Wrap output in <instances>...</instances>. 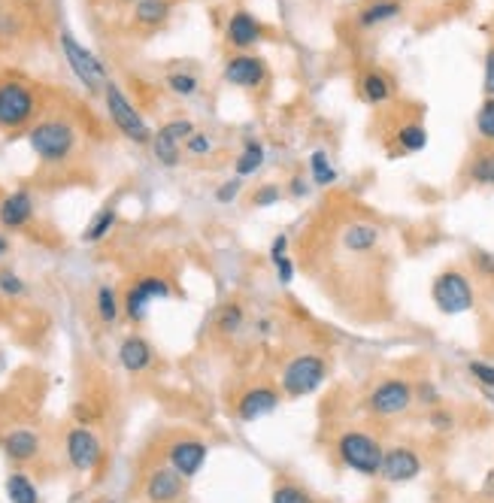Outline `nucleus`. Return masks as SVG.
Listing matches in <instances>:
<instances>
[{"label":"nucleus","mask_w":494,"mask_h":503,"mask_svg":"<svg viewBox=\"0 0 494 503\" xmlns=\"http://www.w3.org/2000/svg\"><path fill=\"white\" fill-rule=\"evenodd\" d=\"M328 379V361L319 352H300L282 364L280 370V392L289 400L310 398Z\"/></svg>","instance_id":"nucleus-1"},{"label":"nucleus","mask_w":494,"mask_h":503,"mask_svg":"<svg viewBox=\"0 0 494 503\" xmlns=\"http://www.w3.org/2000/svg\"><path fill=\"white\" fill-rule=\"evenodd\" d=\"M334 452L346 470L358 476H380L385 446L367 431H343L334 443Z\"/></svg>","instance_id":"nucleus-2"},{"label":"nucleus","mask_w":494,"mask_h":503,"mask_svg":"<svg viewBox=\"0 0 494 503\" xmlns=\"http://www.w3.org/2000/svg\"><path fill=\"white\" fill-rule=\"evenodd\" d=\"M28 146L43 164H64L76 149V128L64 119L37 121L28 131Z\"/></svg>","instance_id":"nucleus-3"},{"label":"nucleus","mask_w":494,"mask_h":503,"mask_svg":"<svg viewBox=\"0 0 494 503\" xmlns=\"http://www.w3.org/2000/svg\"><path fill=\"white\" fill-rule=\"evenodd\" d=\"M431 301L443 316H465L476 307V288L465 270L449 267L431 282Z\"/></svg>","instance_id":"nucleus-4"},{"label":"nucleus","mask_w":494,"mask_h":503,"mask_svg":"<svg viewBox=\"0 0 494 503\" xmlns=\"http://www.w3.org/2000/svg\"><path fill=\"white\" fill-rule=\"evenodd\" d=\"M104 101H106V112H110L115 131L121 136H128L130 143H137V146L152 143V131H149V125H146V119L140 116V110L128 101V95L115 86L113 79L106 82V88H104Z\"/></svg>","instance_id":"nucleus-5"},{"label":"nucleus","mask_w":494,"mask_h":503,"mask_svg":"<svg viewBox=\"0 0 494 503\" xmlns=\"http://www.w3.org/2000/svg\"><path fill=\"white\" fill-rule=\"evenodd\" d=\"M61 52H64L67 67H71L73 76L82 82L85 88L88 91H104L106 88L110 76H106L104 61H100L91 49H85L71 30H61Z\"/></svg>","instance_id":"nucleus-6"},{"label":"nucleus","mask_w":494,"mask_h":503,"mask_svg":"<svg viewBox=\"0 0 494 503\" xmlns=\"http://www.w3.org/2000/svg\"><path fill=\"white\" fill-rule=\"evenodd\" d=\"M413 403H415V385L406 383V379H398V376L380 379V383L370 388V394H367V409L380 418H391V416L406 413Z\"/></svg>","instance_id":"nucleus-7"},{"label":"nucleus","mask_w":494,"mask_h":503,"mask_svg":"<svg viewBox=\"0 0 494 503\" xmlns=\"http://www.w3.org/2000/svg\"><path fill=\"white\" fill-rule=\"evenodd\" d=\"M222 79L234 88L258 91L270 82L267 61L255 52H230V58H225V67H222Z\"/></svg>","instance_id":"nucleus-8"},{"label":"nucleus","mask_w":494,"mask_h":503,"mask_svg":"<svg viewBox=\"0 0 494 503\" xmlns=\"http://www.w3.org/2000/svg\"><path fill=\"white\" fill-rule=\"evenodd\" d=\"M37 112V97L25 82H0V128H25Z\"/></svg>","instance_id":"nucleus-9"},{"label":"nucleus","mask_w":494,"mask_h":503,"mask_svg":"<svg viewBox=\"0 0 494 503\" xmlns=\"http://www.w3.org/2000/svg\"><path fill=\"white\" fill-rule=\"evenodd\" d=\"M195 121L191 119H173L167 121L161 131L152 134V155L161 167H176L182 161V152H185V140L195 134Z\"/></svg>","instance_id":"nucleus-10"},{"label":"nucleus","mask_w":494,"mask_h":503,"mask_svg":"<svg viewBox=\"0 0 494 503\" xmlns=\"http://www.w3.org/2000/svg\"><path fill=\"white\" fill-rule=\"evenodd\" d=\"M170 294H173V285H170L164 276H143L128 288V294L121 303H125V312H128L130 322H143V318L149 316L152 303L167 301Z\"/></svg>","instance_id":"nucleus-11"},{"label":"nucleus","mask_w":494,"mask_h":503,"mask_svg":"<svg viewBox=\"0 0 494 503\" xmlns=\"http://www.w3.org/2000/svg\"><path fill=\"white\" fill-rule=\"evenodd\" d=\"M206 458H210V446L200 437H176L167 446V464L182 479H195L204 470Z\"/></svg>","instance_id":"nucleus-12"},{"label":"nucleus","mask_w":494,"mask_h":503,"mask_svg":"<svg viewBox=\"0 0 494 503\" xmlns=\"http://www.w3.org/2000/svg\"><path fill=\"white\" fill-rule=\"evenodd\" d=\"M422 470H424V464H422V455L415 452V449L395 446V449H385L380 476L389 485H406V482H413V479H419Z\"/></svg>","instance_id":"nucleus-13"},{"label":"nucleus","mask_w":494,"mask_h":503,"mask_svg":"<svg viewBox=\"0 0 494 503\" xmlns=\"http://www.w3.org/2000/svg\"><path fill=\"white\" fill-rule=\"evenodd\" d=\"M64 449H67V461H71L73 470L80 474H88L100 464V455H104V446H100V437L88 428H71L64 437Z\"/></svg>","instance_id":"nucleus-14"},{"label":"nucleus","mask_w":494,"mask_h":503,"mask_svg":"<svg viewBox=\"0 0 494 503\" xmlns=\"http://www.w3.org/2000/svg\"><path fill=\"white\" fill-rule=\"evenodd\" d=\"M264 40V21L249 10H234L225 21V43L234 52H252Z\"/></svg>","instance_id":"nucleus-15"},{"label":"nucleus","mask_w":494,"mask_h":503,"mask_svg":"<svg viewBox=\"0 0 494 503\" xmlns=\"http://www.w3.org/2000/svg\"><path fill=\"white\" fill-rule=\"evenodd\" d=\"M280 392H276L273 385L267 383H258L252 388H246V392L237 398V418H240L243 425H252V422H261V418L273 416L276 407H280Z\"/></svg>","instance_id":"nucleus-16"},{"label":"nucleus","mask_w":494,"mask_h":503,"mask_svg":"<svg viewBox=\"0 0 494 503\" xmlns=\"http://www.w3.org/2000/svg\"><path fill=\"white\" fill-rule=\"evenodd\" d=\"M185 482H188V479H182L167 464V467L152 470L149 479H146V485H143V494L149 503H180L182 494H185Z\"/></svg>","instance_id":"nucleus-17"},{"label":"nucleus","mask_w":494,"mask_h":503,"mask_svg":"<svg viewBox=\"0 0 494 503\" xmlns=\"http://www.w3.org/2000/svg\"><path fill=\"white\" fill-rule=\"evenodd\" d=\"M34 222V194L25 188H15L0 201V227L6 231H21Z\"/></svg>","instance_id":"nucleus-18"},{"label":"nucleus","mask_w":494,"mask_h":503,"mask_svg":"<svg viewBox=\"0 0 494 503\" xmlns=\"http://www.w3.org/2000/svg\"><path fill=\"white\" fill-rule=\"evenodd\" d=\"M358 95L361 101H367L370 106H382L395 97V76L382 67H367L358 76Z\"/></svg>","instance_id":"nucleus-19"},{"label":"nucleus","mask_w":494,"mask_h":503,"mask_svg":"<svg viewBox=\"0 0 494 503\" xmlns=\"http://www.w3.org/2000/svg\"><path fill=\"white\" fill-rule=\"evenodd\" d=\"M404 12V4L400 0H364L355 12V21H358L361 30H373L380 25H389L398 15Z\"/></svg>","instance_id":"nucleus-20"},{"label":"nucleus","mask_w":494,"mask_h":503,"mask_svg":"<svg viewBox=\"0 0 494 503\" xmlns=\"http://www.w3.org/2000/svg\"><path fill=\"white\" fill-rule=\"evenodd\" d=\"M346 252H355V255H370L376 246L382 243V231L380 225L373 222H352L343 227V237H339Z\"/></svg>","instance_id":"nucleus-21"},{"label":"nucleus","mask_w":494,"mask_h":503,"mask_svg":"<svg viewBox=\"0 0 494 503\" xmlns=\"http://www.w3.org/2000/svg\"><path fill=\"white\" fill-rule=\"evenodd\" d=\"M0 446H4L6 458L15 461V464H28V461H34L37 455H40V437H37L34 431H28V428L10 431L4 440H0Z\"/></svg>","instance_id":"nucleus-22"},{"label":"nucleus","mask_w":494,"mask_h":503,"mask_svg":"<svg viewBox=\"0 0 494 503\" xmlns=\"http://www.w3.org/2000/svg\"><path fill=\"white\" fill-rule=\"evenodd\" d=\"M152 346H149V340H143V337H137V334H130V337L121 340V346H119V364L125 367L128 373H143V370H149L152 367Z\"/></svg>","instance_id":"nucleus-23"},{"label":"nucleus","mask_w":494,"mask_h":503,"mask_svg":"<svg viewBox=\"0 0 494 503\" xmlns=\"http://www.w3.org/2000/svg\"><path fill=\"white\" fill-rule=\"evenodd\" d=\"M267 161V149H264V143L258 140V136H249V140L243 143V149H240V155L234 158V177L237 179H249L255 177V173L264 167Z\"/></svg>","instance_id":"nucleus-24"},{"label":"nucleus","mask_w":494,"mask_h":503,"mask_svg":"<svg viewBox=\"0 0 494 503\" xmlns=\"http://www.w3.org/2000/svg\"><path fill=\"white\" fill-rule=\"evenodd\" d=\"M173 12L170 0H137L134 4V21L140 28H161Z\"/></svg>","instance_id":"nucleus-25"},{"label":"nucleus","mask_w":494,"mask_h":503,"mask_svg":"<svg viewBox=\"0 0 494 503\" xmlns=\"http://www.w3.org/2000/svg\"><path fill=\"white\" fill-rule=\"evenodd\" d=\"M306 170H310V182L315 188H331L339 182V173L334 161H331V155L325 149H315L310 155V164H306Z\"/></svg>","instance_id":"nucleus-26"},{"label":"nucleus","mask_w":494,"mask_h":503,"mask_svg":"<svg viewBox=\"0 0 494 503\" xmlns=\"http://www.w3.org/2000/svg\"><path fill=\"white\" fill-rule=\"evenodd\" d=\"M243 325H246L243 303L228 301V303H222L219 312H215V331H219L222 337H237V334L243 331Z\"/></svg>","instance_id":"nucleus-27"},{"label":"nucleus","mask_w":494,"mask_h":503,"mask_svg":"<svg viewBox=\"0 0 494 503\" xmlns=\"http://www.w3.org/2000/svg\"><path fill=\"white\" fill-rule=\"evenodd\" d=\"M395 140H398V149L406 152V155H415V152H422L428 146V128L422 125L419 119L413 121H404V125L395 131Z\"/></svg>","instance_id":"nucleus-28"},{"label":"nucleus","mask_w":494,"mask_h":503,"mask_svg":"<svg viewBox=\"0 0 494 503\" xmlns=\"http://www.w3.org/2000/svg\"><path fill=\"white\" fill-rule=\"evenodd\" d=\"M467 179L476 182V186L494 188V146L476 152V155L470 158V164H467Z\"/></svg>","instance_id":"nucleus-29"},{"label":"nucleus","mask_w":494,"mask_h":503,"mask_svg":"<svg viewBox=\"0 0 494 503\" xmlns=\"http://www.w3.org/2000/svg\"><path fill=\"white\" fill-rule=\"evenodd\" d=\"M115 222H119V216H115V210H113V207L97 210V212H95V219H91V222L85 225V231H82V243H100V240H106V237H110V234H113Z\"/></svg>","instance_id":"nucleus-30"},{"label":"nucleus","mask_w":494,"mask_h":503,"mask_svg":"<svg viewBox=\"0 0 494 503\" xmlns=\"http://www.w3.org/2000/svg\"><path fill=\"white\" fill-rule=\"evenodd\" d=\"M6 498L10 503H40V491H37L34 479L25 474H10L6 476Z\"/></svg>","instance_id":"nucleus-31"},{"label":"nucleus","mask_w":494,"mask_h":503,"mask_svg":"<svg viewBox=\"0 0 494 503\" xmlns=\"http://www.w3.org/2000/svg\"><path fill=\"white\" fill-rule=\"evenodd\" d=\"M95 309H97V316H100V322H104V325H115V318H119V312H121V301H119V294H115L113 285H100L97 288Z\"/></svg>","instance_id":"nucleus-32"},{"label":"nucleus","mask_w":494,"mask_h":503,"mask_svg":"<svg viewBox=\"0 0 494 503\" xmlns=\"http://www.w3.org/2000/svg\"><path fill=\"white\" fill-rule=\"evenodd\" d=\"M270 503H315V498L304 485L291 482V479H282V482H276L273 491H270Z\"/></svg>","instance_id":"nucleus-33"},{"label":"nucleus","mask_w":494,"mask_h":503,"mask_svg":"<svg viewBox=\"0 0 494 503\" xmlns=\"http://www.w3.org/2000/svg\"><path fill=\"white\" fill-rule=\"evenodd\" d=\"M282 197H285V188L280 182H261L249 194V203L255 210H270V207H276V203H282Z\"/></svg>","instance_id":"nucleus-34"},{"label":"nucleus","mask_w":494,"mask_h":503,"mask_svg":"<svg viewBox=\"0 0 494 503\" xmlns=\"http://www.w3.org/2000/svg\"><path fill=\"white\" fill-rule=\"evenodd\" d=\"M164 86L173 91L176 97H195L200 91V79L195 73H185V70H176V73H167Z\"/></svg>","instance_id":"nucleus-35"},{"label":"nucleus","mask_w":494,"mask_h":503,"mask_svg":"<svg viewBox=\"0 0 494 503\" xmlns=\"http://www.w3.org/2000/svg\"><path fill=\"white\" fill-rule=\"evenodd\" d=\"M476 134L482 143L494 146V97H485L482 106L476 110Z\"/></svg>","instance_id":"nucleus-36"},{"label":"nucleus","mask_w":494,"mask_h":503,"mask_svg":"<svg viewBox=\"0 0 494 503\" xmlns=\"http://www.w3.org/2000/svg\"><path fill=\"white\" fill-rule=\"evenodd\" d=\"M470 264H473L476 276L494 282V252H489V249H473V252H470Z\"/></svg>","instance_id":"nucleus-37"},{"label":"nucleus","mask_w":494,"mask_h":503,"mask_svg":"<svg viewBox=\"0 0 494 503\" xmlns=\"http://www.w3.org/2000/svg\"><path fill=\"white\" fill-rule=\"evenodd\" d=\"M467 373L485 388V392H491V388H494V364L491 361H482V358H476V361L467 364Z\"/></svg>","instance_id":"nucleus-38"},{"label":"nucleus","mask_w":494,"mask_h":503,"mask_svg":"<svg viewBox=\"0 0 494 503\" xmlns=\"http://www.w3.org/2000/svg\"><path fill=\"white\" fill-rule=\"evenodd\" d=\"M185 152H188L191 158H206L213 155V136L204 134V131H195L185 140Z\"/></svg>","instance_id":"nucleus-39"},{"label":"nucleus","mask_w":494,"mask_h":503,"mask_svg":"<svg viewBox=\"0 0 494 503\" xmlns=\"http://www.w3.org/2000/svg\"><path fill=\"white\" fill-rule=\"evenodd\" d=\"M28 292V285H25V279L19 276L15 270H0V294H6V297H21Z\"/></svg>","instance_id":"nucleus-40"},{"label":"nucleus","mask_w":494,"mask_h":503,"mask_svg":"<svg viewBox=\"0 0 494 503\" xmlns=\"http://www.w3.org/2000/svg\"><path fill=\"white\" fill-rule=\"evenodd\" d=\"M240 192H243V179L230 177V179L222 182L219 188H215V203H222V207H230V203L240 197Z\"/></svg>","instance_id":"nucleus-41"},{"label":"nucleus","mask_w":494,"mask_h":503,"mask_svg":"<svg viewBox=\"0 0 494 503\" xmlns=\"http://www.w3.org/2000/svg\"><path fill=\"white\" fill-rule=\"evenodd\" d=\"M310 192H313V182H310V177H304V173H295V177L289 179V186H285V194L295 197V201L310 197Z\"/></svg>","instance_id":"nucleus-42"},{"label":"nucleus","mask_w":494,"mask_h":503,"mask_svg":"<svg viewBox=\"0 0 494 503\" xmlns=\"http://www.w3.org/2000/svg\"><path fill=\"white\" fill-rule=\"evenodd\" d=\"M428 425L434 431H440V433H446V431H452L455 428V416L449 413V409H440V407H434L428 413Z\"/></svg>","instance_id":"nucleus-43"},{"label":"nucleus","mask_w":494,"mask_h":503,"mask_svg":"<svg viewBox=\"0 0 494 503\" xmlns=\"http://www.w3.org/2000/svg\"><path fill=\"white\" fill-rule=\"evenodd\" d=\"M289 234H276L273 240H270V249H267V261L270 264H280L282 258H289Z\"/></svg>","instance_id":"nucleus-44"},{"label":"nucleus","mask_w":494,"mask_h":503,"mask_svg":"<svg viewBox=\"0 0 494 503\" xmlns=\"http://www.w3.org/2000/svg\"><path fill=\"white\" fill-rule=\"evenodd\" d=\"M273 270H276V282H280V285H291L297 276V267H295V261H291V255L282 258L280 264H273Z\"/></svg>","instance_id":"nucleus-45"},{"label":"nucleus","mask_w":494,"mask_h":503,"mask_svg":"<svg viewBox=\"0 0 494 503\" xmlns=\"http://www.w3.org/2000/svg\"><path fill=\"white\" fill-rule=\"evenodd\" d=\"M482 91L485 97H494V45L485 52V67H482Z\"/></svg>","instance_id":"nucleus-46"},{"label":"nucleus","mask_w":494,"mask_h":503,"mask_svg":"<svg viewBox=\"0 0 494 503\" xmlns=\"http://www.w3.org/2000/svg\"><path fill=\"white\" fill-rule=\"evenodd\" d=\"M415 400L428 403V407L434 409V407H440V392L431 383H422V385H415Z\"/></svg>","instance_id":"nucleus-47"},{"label":"nucleus","mask_w":494,"mask_h":503,"mask_svg":"<svg viewBox=\"0 0 494 503\" xmlns=\"http://www.w3.org/2000/svg\"><path fill=\"white\" fill-rule=\"evenodd\" d=\"M4 255H10V240L0 234V258H4Z\"/></svg>","instance_id":"nucleus-48"},{"label":"nucleus","mask_w":494,"mask_h":503,"mask_svg":"<svg viewBox=\"0 0 494 503\" xmlns=\"http://www.w3.org/2000/svg\"><path fill=\"white\" fill-rule=\"evenodd\" d=\"M121 4H137V0H121Z\"/></svg>","instance_id":"nucleus-49"}]
</instances>
